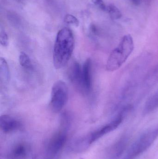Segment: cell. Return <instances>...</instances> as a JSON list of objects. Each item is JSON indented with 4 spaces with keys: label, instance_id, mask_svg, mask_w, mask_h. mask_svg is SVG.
Instances as JSON below:
<instances>
[{
    "label": "cell",
    "instance_id": "obj_1",
    "mask_svg": "<svg viewBox=\"0 0 158 159\" xmlns=\"http://www.w3.org/2000/svg\"><path fill=\"white\" fill-rule=\"evenodd\" d=\"M136 61L127 68L115 90L113 107L116 111L118 108L128 105L127 102L132 99L138 92L144 76L146 65L144 61Z\"/></svg>",
    "mask_w": 158,
    "mask_h": 159
},
{
    "label": "cell",
    "instance_id": "obj_2",
    "mask_svg": "<svg viewBox=\"0 0 158 159\" xmlns=\"http://www.w3.org/2000/svg\"><path fill=\"white\" fill-rule=\"evenodd\" d=\"M74 43L73 33L70 29L63 28L58 33L53 54L56 69H62L67 64L73 53Z\"/></svg>",
    "mask_w": 158,
    "mask_h": 159
},
{
    "label": "cell",
    "instance_id": "obj_3",
    "mask_svg": "<svg viewBox=\"0 0 158 159\" xmlns=\"http://www.w3.org/2000/svg\"><path fill=\"white\" fill-rule=\"evenodd\" d=\"M135 48L132 36L130 34L124 35L118 45L110 53L106 69L109 72H114L119 70L126 62Z\"/></svg>",
    "mask_w": 158,
    "mask_h": 159
},
{
    "label": "cell",
    "instance_id": "obj_4",
    "mask_svg": "<svg viewBox=\"0 0 158 159\" xmlns=\"http://www.w3.org/2000/svg\"><path fill=\"white\" fill-rule=\"evenodd\" d=\"M158 137V125L144 133L131 147L123 159H134L151 147Z\"/></svg>",
    "mask_w": 158,
    "mask_h": 159
},
{
    "label": "cell",
    "instance_id": "obj_5",
    "mask_svg": "<svg viewBox=\"0 0 158 159\" xmlns=\"http://www.w3.org/2000/svg\"><path fill=\"white\" fill-rule=\"evenodd\" d=\"M132 107L130 105L122 107L119 110L118 114L113 120L99 128L86 137L89 145L117 128L122 123L125 116L131 110Z\"/></svg>",
    "mask_w": 158,
    "mask_h": 159
},
{
    "label": "cell",
    "instance_id": "obj_6",
    "mask_svg": "<svg viewBox=\"0 0 158 159\" xmlns=\"http://www.w3.org/2000/svg\"><path fill=\"white\" fill-rule=\"evenodd\" d=\"M68 98V89L64 81L61 80L56 81L51 91L50 109L54 113L60 112L65 107Z\"/></svg>",
    "mask_w": 158,
    "mask_h": 159
},
{
    "label": "cell",
    "instance_id": "obj_7",
    "mask_svg": "<svg viewBox=\"0 0 158 159\" xmlns=\"http://www.w3.org/2000/svg\"><path fill=\"white\" fill-rule=\"evenodd\" d=\"M158 82V64L154 67L146 76L139 87L137 101L139 102L149 92Z\"/></svg>",
    "mask_w": 158,
    "mask_h": 159
},
{
    "label": "cell",
    "instance_id": "obj_8",
    "mask_svg": "<svg viewBox=\"0 0 158 159\" xmlns=\"http://www.w3.org/2000/svg\"><path fill=\"white\" fill-rule=\"evenodd\" d=\"M21 123L9 115H4L0 117V127L4 133H10L19 129Z\"/></svg>",
    "mask_w": 158,
    "mask_h": 159
},
{
    "label": "cell",
    "instance_id": "obj_9",
    "mask_svg": "<svg viewBox=\"0 0 158 159\" xmlns=\"http://www.w3.org/2000/svg\"><path fill=\"white\" fill-rule=\"evenodd\" d=\"M66 135L65 134L59 133L57 134L50 142L48 146V156L50 157L54 156L63 147L66 143Z\"/></svg>",
    "mask_w": 158,
    "mask_h": 159
},
{
    "label": "cell",
    "instance_id": "obj_10",
    "mask_svg": "<svg viewBox=\"0 0 158 159\" xmlns=\"http://www.w3.org/2000/svg\"><path fill=\"white\" fill-rule=\"evenodd\" d=\"M69 77L71 82L83 89L82 81V68L78 62H75L70 66L69 71Z\"/></svg>",
    "mask_w": 158,
    "mask_h": 159
},
{
    "label": "cell",
    "instance_id": "obj_11",
    "mask_svg": "<svg viewBox=\"0 0 158 159\" xmlns=\"http://www.w3.org/2000/svg\"><path fill=\"white\" fill-rule=\"evenodd\" d=\"M92 61L88 59L83 64L82 68V81L83 90L89 92L92 89Z\"/></svg>",
    "mask_w": 158,
    "mask_h": 159
},
{
    "label": "cell",
    "instance_id": "obj_12",
    "mask_svg": "<svg viewBox=\"0 0 158 159\" xmlns=\"http://www.w3.org/2000/svg\"><path fill=\"white\" fill-rule=\"evenodd\" d=\"M158 108V89L147 99L145 104L143 113L147 115Z\"/></svg>",
    "mask_w": 158,
    "mask_h": 159
},
{
    "label": "cell",
    "instance_id": "obj_13",
    "mask_svg": "<svg viewBox=\"0 0 158 159\" xmlns=\"http://www.w3.org/2000/svg\"><path fill=\"white\" fill-rule=\"evenodd\" d=\"M10 79L9 68L5 59H0V80L2 84H6Z\"/></svg>",
    "mask_w": 158,
    "mask_h": 159
},
{
    "label": "cell",
    "instance_id": "obj_14",
    "mask_svg": "<svg viewBox=\"0 0 158 159\" xmlns=\"http://www.w3.org/2000/svg\"><path fill=\"white\" fill-rule=\"evenodd\" d=\"M127 142L126 138H123L116 143L112 150V157L113 158L117 159L122 155L126 148Z\"/></svg>",
    "mask_w": 158,
    "mask_h": 159
},
{
    "label": "cell",
    "instance_id": "obj_15",
    "mask_svg": "<svg viewBox=\"0 0 158 159\" xmlns=\"http://www.w3.org/2000/svg\"><path fill=\"white\" fill-rule=\"evenodd\" d=\"M19 62L21 67L28 70L32 69V65L30 58L25 52H21L19 56Z\"/></svg>",
    "mask_w": 158,
    "mask_h": 159
},
{
    "label": "cell",
    "instance_id": "obj_16",
    "mask_svg": "<svg viewBox=\"0 0 158 159\" xmlns=\"http://www.w3.org/2000/svg\"><path fill=\"white\" fill-rule=\"evenodd\" d=\"M106 12L108 13L111 18L113 20H118L122 17V14L117 7L113 4L107 6Z\"/></svg>",
    "mask_w": 158,
    "mask_h": 159
},
{
    "label": "cell",
    "instance_id": "obj_17",
    "mask_svg": "<svg viewBox=\"0 0 158 159\" xmlns=\"http://www.w3.org/2000/svg\"><path fill=\"white\" fill-rule=\"evenodd\" d=\"M64 21L65 23L68 25L78 27L79 25V21L78 19L74 16L70 14L66 15L64 18Z\"/></svg>",
    "mask_w": 158,
    "mask_h": 159
},
{
    "label": "cell",
    "instance_id": "obj_18",
    "mask_svg": "<svg viewBox=\"0 0 158 159\" xmlns=\"http://www.w3.org/2000/svg\"><path fill=\"white\" fill-rule=\"evenodd\" d=\"M25 152H26V149H25V147L23 145H19L15 148V150L13 151V155L14 157H21V156L25 155Z\"/></svg>",
    "mask_w": 158,
    "mask_h": 159
},
{
    "label": "cell",
    "instance_id": "obj_19",
    "mask_svg": "<svg viewBox=\"0 0 158 159\" xmlns=\"http://www.w3.org/2000/svg\"><path fill=\"white\" fill-rule=\"evenodd\" d=\"M0 43L2 46L6 47L8 46V35L4 31H1L0 33Z\"/></svg>",
    "mask_w": 158,
    "mask_h": 159
},
{
    "label": "cell",
    "instance_id": "obj_20",
    "mask_svg": "<svg viewBox=\"0 0 158 159\" xmlns=\"http://www.w3.org/2000/svg\"><path fill=\"white\" fill-rule=\"evenodd\" d=\"M92 2L101 10L106 12L107 6L105 4L103 0H92Z\"/></svg>",
    "mask_w": 158,
    "mask_h": 159
},
{
    "label": "cell",
    "instance_id": "obj_21",
    "mask_svg": "<svg viewBox=\"0 0 158 159\" xmlns=\"http://www.w3.org/2000/svg\"><path fill=\"white\" fill-rule=\"evenodd\" d=\"M133 4L135 6H138L140 4L142 0H130Z\"/></svg>",
    "mask_w": 158,
    "mask_h": 159
}]
</instances>
